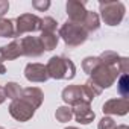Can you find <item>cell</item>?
I'll return each mask as SVG.
<instances>
[{"instance_id":"ac0fdd59","label":"cell","mask_w":129,"mask_h":129,"mask_svg":"<svg viewBox=\"0 0 129 129\" xmlns=\"http://www.w3.org/2000/svg\"><path fill=\"white\" fill-rule=\"evenodd\" d=\"M0 37L15 38V23L9 18H0Z\"/></svg>"},{"instance_id":"7402d4cb","label":"cell","mask_w":129,"mask_h":129,"mask_svg":"<svg viewBox=\"0 0 129 129\" xmlns=\"http://www.w3.org/2000/svg\"><path fill=\"white\" fill-rule=\"evenodd\" d=\"M100 64V59H99V56H87V58H84V61H82V70L87 73V75H90L97 66Z\"/></svg>"},{"instance_id":"d4e9b609","label":"cell","mask_w":129,"mask_h":129,"mask_svg":"<svg viewBox=\"0 0 129 129\" xmlns=\"http://www.w3.org/2000/svg\"><path fill=\"white\" fill-rule=\"evenodd\" d=\"M32 6H34L37 11L44 12V11H47V9L50 8V2H49V0H34V2H32Z\"/></svg>"},{"instance_id":"52a82bcc","label":"cell","mask_w":129,"mask_h":129,"mask_svg":"<svg viewBox=\"0 0 129 129\" xmlns=\"http://www.w3.org/2000/svg\"><path fill=\"white\" fill-rule=\"evenodd\" d=\"M20 46H21V56H29V58H38L44 53V47L40 41V37H23L20 38Z\"/></svg>"},{"instance_id":"7c38bea8","label":"cell","mask_w":129,"mask_h":129,"mask_svg":"<svg viewBox=\"0 0 129 129\" xmlns=\"http://www.w3.org/2000/svg\"><path fill=\"white\" fill-rule=\"evenodd\" d=\"M20 99H23L24 102H27L34 109H38V108L43 105L44 94H43V91H41L40 88H37V87H27V88L23 90Z\"/></svg>"},{"instance_id":"603a6c76","label":"cell","mask_w":129,"mask_h":129,"mask_svg":"<svg viewBox=\"0 0 129 129\" xmlns=\"http://www.w3.org/2000/svg\"><path fill=\"white\" fill-rule=\"evenodd\" d=\"M56 26H58V23H56V20L53 17H44V18H41L40 32H55Z\"/></svg>"},{"instance_id":"9c48e42d","label":"cell","mask_w":129,"mask_h":129,"mask_svg":"<svg viewBox=\"0 0 129 129\" xmlns=\"http://www.w3.org/2000/svg\"><path fill=\"white\" fill-rule=\"evenodd\" d=\"M102 111L105 115H126L129 111V100L127 99H109L103 103Z\"/></svg>"},{"instance_id":"d6986e66","label":"cell","mask_w":129,"mask_h":129,"mask_svg":"<svg viewBox=\"0 0 129 129\" xmlns=\"http://www.w3.org/2000/svg\"><path fill=\"white\" fill-rule=\"evenodd\" d=\"M3 93H5V97H8V99H11V100H15V99H20V97H21L23 88H21L20 84H17V82H8V84L3 87Z\"/></svg>"},{"instance_id":"484cf974","label":"cell","mask_w":129,"mask_h":129,"mask_svg":"<svg viewBox=\"0 0 129 129\" xmlns=\"http://www.w3.org/2000/svg\"><path fill=\"white\" fill-rule=\"evenodd\" d=\"M9 9V2L8 0H0V18H3V15Z\"/></svg>"},{"instance_id":"7a4b0ae2","label":"cell","mask_w":129,"mask_h":129,"mask_svg":"<svg viewBox=\"0 0 129 129\" xmlns=\"http://www.w3.org/2000/svg\"><path fill=\"white\" fill-rule=\"evenodd\" d=\"M59 38H62V41L70 47H78L81 44H84L88 40V32L79 24V23H73L70 20H67L61 27H59Z\"/></svg>"},{"instance_id":"f546056e","label":"cell","mask_w":129,"mask_h":129,"mask_svg":"<svg viewBox=\"0 0 129 129\" xmlns=\"http://www.w3.org/2000/svg\"><path fill=\"white\" fill-rule=\"evenodd\" d=\"M64 129H79V127H75V126H69V127H64Z\"/></svg>"},{"instance_id":"277c9868","label":"cell","mask_w":129,"mask_h":129,"mask_svg":"<svg viewBox=\"0 0 129 129\" xmlns=\"http://www.w3.org/2000/svg\"><path fill=\"white\" fill-rule=\"evenodd\" d=\"M118 76H121V73L117 67H109V66H105V64L100 62L90 73V81H93L97 87L105 90V88L112 87Z\"/></svg>"},{"instance_id":"8992f818","label":"cell","mask_w":129,"mask_h":129,"mask_svg":"<svg viewBox=\"0 0 129 129\" xmlns=\"http://www.w3.org/2000/svg\"><path fill=\"white\" fill-rule=\"evenodd\" d=\"M9 114L12 118H15L17 121H29L34 114H35V109L27 103L24 102L23 99H15V100H11L9 103Z\"/></svg>"},{"instance_id":"cb8c5ba5","label":"cell","mask_w":129,"mask_h":129,"mask_svg":"<svg viewBox=\"0 0 129 129\" xmlns=\"http://www.w3.org/2000/svg\"><path fill=\"white\" fill-rule=\"evenodd\" d=\"M115 127H117L115 120L111 117H106V115L103 118H100V121L97 124V129H115Z\"/></svg>"},{"instance_id":"8fae6325","label":"cell","mask_w":129,"mask_h":129,"mask_svg":"<svg viewBox=\"0 0 129 129\" xmlns=\"http://www.w3.org/2000/svg\"><path fill=\"white\" fill-rule=\"evenodd\" d=\"M66 11L69 15V20L73 23H82L85 15H87V9H85V2H79V0H69L66 5Z\"/></svg>"},{"instance_id":"4316f807","label":"cell","mask_w":129,"mask_h":129,"mask_svg":"<svg viewBox=\"0 0 129 129\" xmlns=\"http://www.w3.org/2000/svg\"><path fill=\"white\" fill-rule=\"evenodd\" d=\"M6 73V67H5V61L2 58V55H0V75H5Z\"/></svg>"},{"instance_id":"ba28073f","label":"cell","mask_w":129,"mask_h":129,"mask_svg":"<svg viewBox=\"0 0 129 129\" xmlns=\"http://www.w3.org/2000/svg\"><path fill=\"white\" fill-rule=\"evenodd\" d=\"M72 112H73V117L76 118V121L81 124H90L96 117L94 111L91 109V105L85 100H81L76 105H73Z\"/></svg>"},{"instance_id":"4fadbf2b","label":"cell","mask_w":129,"mask_h":129,"mask_svg":"<svg viewBox=\"0 0 129 129\" xmlns=\"http://www.w3.org/2000/svg\"><path fill=\"white\" fill-rule=\"evenodd\" d=\"M62 100L66 102L69 106H73L76 105L78 102L84 100V94H82V87L81 85H69L62 90V94H61Z\"/></svg>"},{"instance_id":"5bb4252c","label":"cell","mask_w":129,"mask_h":129,"mask_svg":"<svg viewBox=\"0 0 129 129\" xmlns=\"http://www.w3.org/2000/svg\"><path fill=\"white\" fill-rule=\"evenodd\" d=\"M0 55H2L3 61H14L17 58L21 56V46H20V40H14L6 46L0 47Z\"/></svg>"},{"instance_id":"44dd1931","label":"cell","mask_w":129,"mask_h":129,"mask_svg":"<svg viewBox=\"0 0 129 129\" xmlns=\"http://www.w3.org/2000/svg\"><path fill=\"white\" fill-rule=\"evenodd\" d=\"M117 90L121 99H127L129 96V76L127 75H121L117 78Z\"/></svg>"},{"instance_id":"9a60e30c","label":"cell","mask_w":129,"mask_h":129,"mask_svg":"<svg viewBox=\"0 0 129 129\" xmlns=\"http://www.w3.org/2000/svg\"><path fill=\"white\" fill-rule=\"evenodd\" d=\"M81 26L88 32V35L93 34V32H96V30L100 27L99 14L94 12V11H87V15H85V18H84V21L81 23Z\"/></svg>"},{"instance_id":"4dcf8cb0","label":"cell","mask_w":129,"mask_h":129,"mask_svg":"<svg viewBox=\"0 0 129 129\" xmlns=\"http://www.w3.org/2000/svg\"><path fill=\"white\" fill-rule=\"evenodd\" d=\"M0 129H5V127H3V126H0Z\"/></svg>"},{"instance_id":"83f0119b","label":"cell","mask_w":129,"mask_h":129,"mask_svg":"<svg viewBox=\"0 0 129 129\" xmlns=\"http://www.w3.org/2000/svg\"><path fill=\"white\" fill-rule=\"evenodd\" d=\"M5 100H6V97H5V93H3V87L0 85V105H2Z\"/></svg>"},{"instance_id":"3957f363","label":"cell","mask_w":129,"mask_h":129,"mask_svg":"<svg viewBox=\"0 0 129 129\" xmlns=\"http://www.w3.org/2000/svg\"><path fill=\"white\" fill-rule=\"evenodd\" d=\"M100 17L105 24L108 26H117L123 21L126 14V6L121 2H100L99 3Z\"/></svg>"},{"instance_id":"5b68a950","label":"cell","mask_w":129,"mask_h":129,"mask_svg":"<svg viewBox=\"0 0 129 129\" xmlns=\"http://www.w3.org/2000/svg\"><path fill=\"white\" fill-rule=\"evenodd\" d=\"M15 38L23 37L24 34L40 32L41 29V18L35 14H21L15 20Z\"/></svg>"},{"instance_id":"f1b7e54d","label":"cell","mask_w":129,"mask_h":129,"mask_svg":"<svg viewBox=\"0 0 129 129\" xmlns=\"http://www.w3.org/2000/svg\"><path fill=\"white\" fill-rule=\"evenodd\" d=\"M115 129H129V127H127L126 124H120V126H117Z\"/></svg>"},{"instance_id":"30bf717a","label":"cell","mask_w":129,"mask_h":129,"mask_svg":"<svg viewBox=\"0 0 129 129\" xmlns=\"http://www.w3.org/2000/svg\"><path fill=\"white\" fill-rule=\"evenodd\" d=\"M24 78L29 82H46L49 79L47 70L44 64L40 62H29L24 67Z\"/></svg>"},{"instance_id":"e0dca14e","label":"cell","mask_w":129,"mask_h":129,"mask_svg":"<svg viewBox=\"0 0 129 129\" xmlns=\"http://www.w3.org/2000/svg\"><path fill=\"white\" fill-rule=\"evenodd\" d=\"M40 41L44 47V52H50V50L56 49V46L59 43V37L56 32H41Z\"/></svg>"},{"instance_id":"6da1fadb","label":"cell","mask_w":129,"mask_h":129,"mask_svg":"<svg viewBox=\"0 0 129 129\" xmlns=\"http://www.w3.org/2000/svg\"><path fill=\"white\" fill-rule=\"evenodd\" d=\"M46 70L49 78L56 81H72L76 76V66L67 56H52L47 64Z\"/></svg>"},{"instance_id":"ffe728a7","label":"cell","mask_w":129,"mask_h":129,"mask_svg":"<svg viewBox=\"0 0 129 129\" xmlns=\"http://www.w3.org/2000/svg\"><path fill=\"white\" fill-rule=\"evenodd\" d=\"M55 118L59 121V123H67L73 118V112H72V108L70 106H59L56 108L55 111Z\"/></svg>"},{"instance_id":"2e32d148","label":"cell","mask_w":129,"mask_h":129,"mask_svg":"<svg viewBox=\"0 0 129 129\" xmlns=\"http://www.w3.org/2000/svg\"><path fill=\"white\" fill-rule=\"evenodd\" d=\"M82 87V94H84V100L85 102H88V103H91L93 102V99H96L97 96H100L102 94V88L100 87H97L93 81H87L84 85H81Z\"/></svg>"}]
</instances>
